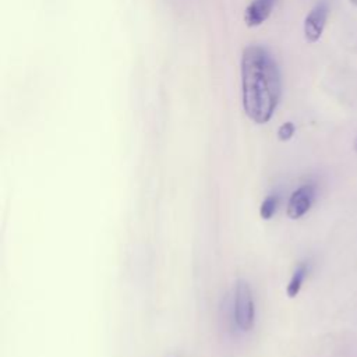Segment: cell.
<instances>
[{
	"mask_svg": "<svg viewBox=\"0 0 357 357\" xmlns=\"http://www.w3.org/2000/svg\"><path fill=\"white\" fill-rule=\"evenodd\" d=\"M240 73L244 113L257 124L268 123L282 95V78L276 60L264 46L250 45L243 50Z\"/></svg>",
	"mask_w": 357,
	"mask_h": 357,
	"instance_id": "obj_1",
	"label": "cell"
},
{
	"mask_svg": "<svg viewBox=\"0 0 357 357\" xmlns=\"http://www.w3.org/2000/svg\"><path fill=\"white\" fill-rule=\"evenodd\" d=\"M234 321L240 331L248 332L255 321V304L250 284L238 279L234 289Z\"/></svg>",
	"mask_w": 357,
	"mask_h": 357,
	"instance_id": "obj_2",
	"label": "cell"
},
{
	"mask_svg": "<svg viewBox=\"0 0 357 357\" xmlns=\"http://www.w3.org/2000/svg\"><path fill=\"white\" fill-rule=\"evenodd\" d=\"M328 6L326 3L321 1L318 3L305 17L304 20V36L307 39V42L310 43H315L321 39L322 32L325 29L326 25V20H328Z\"/></svg>",
	"mask_w": 357,
	"mask_h": 357,
	"instance_id": "obj_3",
	"label": "cell"
},
{
	"mask_svg": "<svg viewBox=\"0 0 357 357\" xmlns=\"http://www.w3.org/2000/svg\"><path fill=\"white\" fill-rule=\"evenodd\" d=\"M314 198H315V188L310 184H305V185H301L298 187L291 195H290V199H289V204H287V216L290 219H300L301 216H304L312 202H314Z\"/></svg>",
	"mask_w": 357,
	"mask_h": 357,
	"instance_id": "obj_4",
	"label": "cell"
},
{
	"mask_svg": "<svg viewBox=\"0 0 357 357\" xmlns=\"http://www.w3.org/2000/svg\"><path fill=\"white\" fill-rule=\"evenodd\" d=\"M275 4L276 0H252L244 10L243 18L245 25L250 28H255L264 24L269 18Z\"/></svg>",
	"mask_w": 357,
	"mask_h": 357,
	"instance_id": "obj_5",
	"label": "cell"
},
{
	"mask_svg": "<svg viewBox=\"0 0 357 357\" xmlns=\"http://www.w3.org/2000/svg\"><path fill=\"white\" fill-rule=\"evenodd\" d=\"M307 272H308L307 264H300V265L296 268L293 276L290 278V280H289V283H287V286H286V294H287L290 298L296 297V296L298 294V291L301 290V286H303V283H304V279H305V276H307Z\"/></svg>",
	"mask_w": 357,
	"mask_h": 357,
	"instance_id": "obj_6",
	"label": "cell"
},
{
	"mask_svg": "<svg viewBox=\"0 0 357 357\" xmlns=\"http://www.w3.org/2000/svg\"><path fill=\"white\" fill-rule=\"evenodd\" d=\"M278 197L276 195H268L266 198H264V201L261 202V206H259V216L265 220L271 219L276 209H278Z\"/></svg>",
	"mask_w": 357,
	"mask_h": 357,
	"instance_id": "obj_7",
	"label": "cell"
},
{
	"mask_svg": "<svg viewBox=\"0 0 357 357\" xmlns=\"http://www.w3.org/2000/svg\"><path fill=\"white\" fill-rule=\"evenodd\" d=\"M296 132V126L291 121L283 123L278 130V138L280 141H289Z\"/></svg>",
	"mask_w": 357,
	"mask_h": 357,
	"instance_id": "obj_8",
	"label": "cell"
},
{
	"mask_svg": "<svg viewBox=\"0 0 357 357\" xmlns=\"http://www.w3.org/2000/svg\"><path fill=\"white\" fill-rule=\"evenodd\" d=\"M350 3L354 4V6H357V0H350Z\"/></svg>",
	"mask_w": 357,
	"mask_h": 357,
	"instance_id": "obj_9",
	"label": "cell"
},
{
	"mask_svg": "<svg viewBox=\"0 0 357 357\" xmlns=\"http://www.w3.org/2000/svg\"><path fill=\"white\" fill-rule=\"evenodd\" d=\"M354 149L357 151V138H356V142H354Z\"/></svg>",
	"mask_w": 357,
	"mask_h": 357,
	"instance_id": "obj_10",
	"label": "cell"
}]
</instances>
